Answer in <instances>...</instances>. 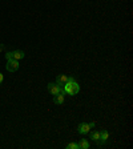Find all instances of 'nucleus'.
Listing matches in <instances>:
<instances>
[{
    "instance_id": "f257e3e1",
    "label": "nucleus",
    "mask_w": 133,
    "mask_h": 149,
    "mask_svg": "<svg viewBox=\"0 0 133 149\" xmlns=\"http://www.w3.org/2000/svg\"><path fill=\"white\" fill-rule=\"evenodd\" d=\"M63 89H64V93L73 96V95H77L80 92V85L77 84L75 77H69V80L63 85Z\"/></svg>"
},
{
    "instance_id": "f03ea898",
    "label": "nucleus",
    "mask_w": 133,
    "mask_h": 149,
    "mask_svg": "<svg viewBox=\"0 0 133 149\" xmlns=\"http://www.w3.org/2000/svg\"><path fill=\"white\" fill-rule=\"evenodd\" d=\"M47 88H48V92L51 93V95H57V93H64V89H63L61 85H59L57 83H49L48 85H47ZM65 95V93H64Z\"/></svg>"
},
{
    "instance_id": "7ed1b4c3",
    "label": "nucleus",
    "mask_w": 133,
    "mask_h": 149,
    "mask_svg": "<svg viewBox=\"0 0 133 149\" xmlns=\"http://www.w3.org/2000/svg\"><path fill=\"white\" fill-rule=\"evenodd\" d=\"M95 123H81V124H79L77 127V130L80 134H87L88 132H89L92 128H95Z\"/></svg>"
},
{
    "instance_id": "20e7f679",
    "label": "nucleus",
    "mask_w": 133,
    "mask_h": 149,
    "mask_svg": "<svg viewBox=\"0 0 133 149\" xmlns=\"http://www.w3.org/2000/svg\"><path fill=\"white\" fill-rule=\"evenodd\" d=\"M6 69L8 72H11V73L16 72L19 69V60H7Z\"/></svg>"
},
{
    "instance_id": "39448f33",
    "label": "nucleus",
    "mask_w": 133,
    "mask_h": 149,
    "mask_svg": "<svg viewBox=\"0 0 133 149\" xmlns=\"http://www.w3.org/2000/svg\"><path fill=\"white\" fill-rule=\"evenodd\" d=\"M108 140H109V133H108V130H100V139L99 141H97V145H104V144L108 143Z\"/></svg>"
},
{
    "instance_id": "423d86ee",
    "label": "nucleus",
    "mask_w": 133,
    "mask_h": 149,
    "mask_svg": "<svg viewBox=\"0 0 133 149\" xmlns=\"http://www.w3.org/2000/svg\"><path fill=\"white\" fill-rule=\"evenodd\" d=\"M11 55H12V60H22L25 57L24 51H11Z\"/></svg>"
},
{
    "instance_id": "0eeeda50",
    "label": "nucleus",
    "mask_w": 133,
    "mask_h": 149,
    "mask_svg": "<svg viewBox=\"0 0 133 149\" xmlns=\"http://www.w3.org/2000/svg\"><path fill=\"white\" fill-rule=\"evenodd\" d=\"M64 101H65L64 93H57V95L53 96V102H55L56 105H61V104H64Z\"/></svg>"
},
{
    "instance_id": "6e6552de",
    "label": "nucleus",
    "mask_w": 133,
    "mask_h": 149,
    "mask_svg": "<svg viewBox=\"0 0 133 149\" xmlns=\"http://www.w3.org/2000/svg\"><path fill=\"white\" fill-rule=\"evenodd\" d=\"M68 80H69V77L67 76V74H59V76L56 77V83L59 84V85H64Z\"/></svg>"
},
{
    "instance_id": "1a4fd4ad",
    "label": "nucleus",
    "mask_w": 133,
    "mask_h": 149,
    "mask_svg": "<svg viewBox=\"0 0 133 149\" xmlns=\"http://www.w3.org/2000/svg\"><path fill=\"white\" fill-rule=\"evenodd\" d=\"M77 145H79V149H88L89 148V141L85 139H81L77 143Z\"/></svg>"
},
{
    "instance_id": "9d476101",
    "label": "nucleus",
    "mask_w": 133,
    "mask_h": 149,
    "mask_svg": "<svg viewBox=\"0 0 133 149\" xmlns=\"http://www.w3.org/2000/svg\"><path fill=\"white\" fill-rule=\"evenodd\" d=\"M91 139H92L95 143H97L100 139V130H93L92 133H91Z\"/></svg>"
},
{
    "instance_id": "9b49d317",
    "label": "nucleus",
    "mask_w": 133,
    "mask_h": 149,
    "mask_svg": "<svg viewBox=\"0 0 133 149\" xmlns=\"http://www.w3.org/2000/svg\"><path fill=\"white\" fill-rule=\"evenodd\" d=\"M67 149H79V145L76 143H69L67 145Z\"/></svg>"
},
{
    "instance_id": "f8f14e48",
    "label": "nucleus",
    "mask_w": 133,
    "mask_h": 149,
    "mask_svg": "<svg viewBox=\"0 0 133 149\" xmlns=\"http://www.w3.org/2000/svg\"><path fill=\"white\" fill-rule=\"evenodd\" d=\"M3 80H4V76H3V73H1V72H0V84L3 83Z\"/></svg>"
}]
</instances>
